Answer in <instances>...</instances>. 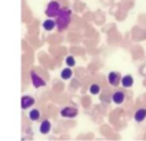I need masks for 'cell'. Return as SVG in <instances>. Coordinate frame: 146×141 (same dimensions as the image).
Wrapping results in <instances>:
<instances>
[{
    "instance_id": "2",
    "label": "cell",
    "mask_w": 146,
    "mask_h": 141,
    "mask_svg": "<svg viewBox=\"0 0 146 141\" xmlns=\"http://www.w3.org/2000/svg\"><path fill=\"white\" fill-rule=\"evenodd\" d=\"M120 80H121V76H120L119 72L112 71V72L108 73V83H110L112 86H117L119 83H120Z\"/></svg>"
},
{
    "instance_id": "7",
    "label": "cell",
    "mask_w": 146,
    "mask_h": 141,
    "mask_svg": "<svg viewBox=\"0 0 146 141\" xmlns=\"http://www.w3.org/2000/svg\"><path fill=\"white\" fill-rule=\"evenodd\" d=\"M33 103H34V99H32L31 96H23L22 97V108L23 109L31 107Z\"/></svg>"
},
{
    "instance_id": "9",
    "label": "cell",
    "mask_w": 146,
    "mask_h": 141,
    "mask_svg": "<svg viewBox=\"0 0 146 141\" xmlns=\"http://www.w3.org/2000/svg\"><path fill=\"white\" fill-rule=\"evenodd\" d=\"M40 131H41L42 134L48 133L50 131V123L48 120H43L42 124H41V126H40Z\"/></svg>"
},
{
    "instance_id": "10",
    "label": "cell",
    "mask_w": 146,
    "mask_h": 141,
    "mask_svg": "<svg viewBox=\"0 0 146 141\" xmlns=\"http://www.w3.org/2000/svg\"><path fill=\"white\" fill-rule=\"evenodd\" d=\"M32 79H33V84L35 87H40V86H43V81L39 79V77L35 76L34 72H32Z\"/></svg>"
},
{
    "instance_id": "6",
    "label": "cell",
    "mask_w": 146,
    "mask_h": 141,
    "mask_svg": "<svg viewBox=\"0 0 146 141\" xmlns=\"http://www.w3.org/2000/svg\"><path fill=\"white\" fill-rule=\"evenodd\" d=\"M121 84H122V86L125 87V88L131 87V86L133 85V78H132V76H130V75L124 76V77L121 79Z\"/></svg>"
},
{
    "instance_id": "14",
    "label": "cell",
    "mask_w": 146,
    "mask_h": 141,
    "mask_svg": "<svg viewBox=\"0 0 146 141\" xmlns=\"http://www.w3.org/2000/svg\"><path fill=\"white\" fill-rule=\"evenodd\" d=\"M99 91H100V88H99V86L97 84H94V85L90 86V93L91 94H98Z\"/></svg>"
},
{
    "instance_id": "8",
    "label": "cell",
    "mask_w": 146,
    "mask_h": 141,
    "mask_svg": "<svg viewBox=\"0 0 146 141\" xmlns=\"http://www.w3.org/2000/svg\"><path fill=\"white\" fill-rule=\"evenodd\" d=\"M78 113V110L74 109V108H65L62 110V115L65 116V117H73Z\"/></svg>"
},
{
    "instance_id": "15",
    "label": "cell",
    "mask_w": 146,
    "mask_h": 141,
    "mask_svg": "<svg viewBox=\"0 0 146 141\" xmlns=\"http://www.w3.org/2000/svg\"><path fill=\"white\" fill-rule=\"evenodd\" d=\"M74 63H75V61H74V58H73L72 56H68V57L66 58V64H67L68 66H73Z\"/></svg>"
},
{
    "instance_id": "3",
    "label": "cell",
    "mask_w": 146,
    "mask_h": 141,
    "mask_svg": "<svg viewBox=\"0 0 146 141\" xmlns=\"http://www.w3.org/2000/svg\"><path fill=\"white\" fill-rule=\"evenodd\" d=\"M58 11H59V6H58V3H57V2H50V3L48 5V8H47L46 14H47L48 16H55V15L58 14Z\"/></svg>"
},
{
    "instance_id": "5",
    "label": "cell",
    "mask_w": 146,
    "mask_h": 141,
    "mask_svg": "<svg viewBox=\"0 0 146 141\" xmlns=\"http://www.w3.org/2000/svg\"><path fill=\"white\" fill-rule=\"evenodd\" d=\"M133 118H135V120H136L137 123L143 122V120L146 118V109H145V108H140V109H138V110L135 112Z\"/></svg>"
},
{
    "instance_id": "1",
    "label": "cell",
    "mask_w": 146,
    "mask_h": 141,
    "mask_svg": "<svg viewBox=\"0 0 146 141\" xmlns=\"http://www.w3.org/2000/svg\"><path fill=\"white\" fill-rule=\"evenodd\" d=\"M59 14V17L57 19V26L59 30H63L64 28L67 26L68 24V21H70V15H71V11L68 9H62L58 11Z\"/></svg>"
},
{
    "instance_id": "11",
    "label": "cell",
    "mask_w": 146,
    "mask_h": 141,
    "mask_svg": "<svg viewBox=\"0 0 146 141\" xmlns=\"http://www.w3.org/2000/svg\"><path fill=\"white\" fill-rule=\"evenodd\" d=\"M39 118H40V112H39V110L33 109V110L30 112V119H32V120H38Z\"/></svg>"
},
{
    "instance_id": "12",
    "label": "cell",
    "mask_w": 146,
    "mask_h": 141,
    "mask_svg": "<svg viewBox=\"0 0 146 141\" xmlns=\"http://www.w3.org/2000/svg\"><path fill=\"white\" fill-rule=\"evenodd\" d=\"M55 26V22L51 21V19H47L44 23H43V28L46 30H52V28Z\"/></svg>"
},
{
    "instance_id": "4",
    "label": "cell",
    "mask_w": 146,
    "mask_h": 141,
    "mask_svg": "<svg viewBox=\"0 0 146 141\" xmlns=\"http://www.w3.org/2000/svg\"><path fill=\"white\" fill-rule=\"evenodd\" d=\"M124 97H125L124 93L121 92V91H117V92L113 93V95H112V101H113L115 104H121V103L124 101Z\"/></svg>"
},
{
    "instance_id": "13",
    "label": "cell",
    "mask_w": 146,
    "mask_h": 141,
    "mask_svg": "<svg viewBox=\"0 0 146 141\" xmlns=\"http://www.w3.org/2000/svg\"><path fill=\"white\" fill-rule=\"evenodd\" d=\"M71 76H72L71 69H64V70L62 71V78H63V79H68Z\"/></svg>"
}]
</instances>
